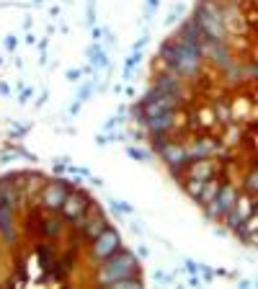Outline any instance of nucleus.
<instances>
[{"label":"nucleus","mask_w":258,"mask_h":289,"mask_svg":"<svg viewBox=\"0 0 258 289\" xmlns=\"http://www.w3.org/2000/svg\"><path fill=\"white\" fill-rule=\"evenodd\" d=\"M232 235L238 238L243 246H251V248H256V243H258V219H256V214L253 217H248L243 225H238L232 230Z\"/></svg>","instance_id":"f3484780"},{"label":"nucleus","mask_w":258,"mask_h":289,"mask_svg":"<svg viewBox=\"0 0 258 289\" xmlns=\"http://www.w3.org/2000/svg\"><path fill=\"white\" fill-rule=\"evenodd\" d=\"M13 160H18V150L10 145L8 153H0V165H8V163H13Z\"/></svg>","instance_id":"e433bc0d"},{"label":"nucleus","mask_w":258,"mask_h":289,"mask_svg":"<svg viewBox=\"0 0 258 289\" xmlns=\"http://www.w3.org/2000/svg\"><path fill=\"white\" fill-rule=\"evenodd\" d=\"M65 233V219L60 212H44L39 222V235L44 240H57Z\"/></svg>","instance_id":"2eb2a0df"},{"label":"nucleus","mask_w":258,"mask_h":289,"mask_svg":"<svg viewBox=\"0 0 258 289\" xmlns=\"http://www.w3.org/2000/svg\"><path fill=\"white\" fill-rule=\"evenodd\" d=\"M93 199L88 196V191L85 189H70L67 191V196H65V202H62V206H60V214H62V219L65 222H75V219H80L83 214H85V209H88V204H91Z\"/></svg>","instance_id":"9d476101"},{"label":"nucleus","mask_w":258,"mask_h":289,"mask_svg":"<svg viewBox=\"0 0 258 289\" xmlns=\"http://www.w3.org/2000/svg\"><path fill=\"white\" fill-rule=\"evenodd\" d=\"M152 88L158 90V93H163V96H173V98H181V101H184V96H186L184 80L178 78L176 73H171V70H163V73L155 75V78H152Z\"/></svg>","instance_id":"f8f14e48"},{"label":"nucleus","mask_w":258,"mask_h":289,"mask_svg":"<svg viewBox=\"0 0 258 289\" xmlns=\"http://www.w3.org/2000/svg\"><path fill=\"white\" fill-rule=\"evenodd\" d=\"M18 37H16V34H8V37H5V49L8 52H16V47H18Z\"/></svg>","instance_id":"a19ab883"},{"label":"nucleus","mask_w":258,"mask_h":289,"mask_svg":"<svg viewBox=\"0 0 258 289\" xmlns=\"http://www.w3.org/2000/svg\"><path fill=\"white\" fill-rule=\"evenodd\" d=\"M37 47H39V52H47V47H49V39L44 37L41 41H37Z\"/></svg>","instance_id":"603ef678"},{"label":"nucleus","mask_w":258,"mask_h":289,"mask_svg":"<svg viewBox=\"0 0 258 289\" xmlns=\"http://www.w3.org/2000/svg\"><path fill=\"white\" fill-rule=\"evenodd\" d=\"M34 93H37V90H34L31 85H24V88H18V103L21 106H26V103L34 98Z\"/></svg>","instance_id":"72a5a7b5"},{"label":"nucleus","mask_w":258,"mask_h":289,"mask_svg":"<svg viewBox=\"0 0 258 289\" xmlns=\"http://www.w3.org/2000/svg\"><path fill=\"white\" fill-rule=\"evenodd\" d=\"M145 137H147V134H145V129H142V126H137V129H132V132H127V140H134V142H140V140H145Z\"/></svg>","instance_id":"79ce46f5"},{"label":"nucleus","mask_w":258,"mask_h":289,"mask_svg":"<svg viewBox=\"0 0 258 289\" xmlns=\"http://www.w3.org/2000/svg\"><path fill=\"white\" fill-rule=\"evenodd\" d=\"M98 78H101V70H96L91 78H83V85H77V90H75V101H80V103H88L93 98V93H96V83H98Z\"/></svg>","instance_id":"412c9836"},{"label":"nucleus","mask_w":258,"mask_h":289,"mask_svg":"<svg viewBox=\"0 0 258 289\" xmlns=\"http://www.w3.org/2000/svg\"><path fill=\"white\" fill-rule=\"evenodd\" d=\"M256 204H258V202H256V196L245 194V191H243V194H238V199H235L232 209H230L225 217H222L220 222L225 225V230H227V233H232V230L238 227V225H243L245 219H248V217H253V214L258 212V206H256Z\"/></svg>","instance_id":"6e6552de"},{"label":"nucleus","mask_w":258,"mask_h":289,"mask_svg":"<svg viewBox=\"0 0 258 289\" xmlns=\"http://www.w3.org/2000/svg\"><path fill=\"white\" fill-rule=\"evenodd\" d=\"M186 284H188V287H199V284H201V279H199V276H196V274H188V279H186Z\"/></svg>","instance_id":"09e8293b"},{"label":"nucleus","mask_w":258,"mask_h":289,"mask_svg":"<svg viewBox=\"0 0 258 289\" xmlns=\"http://www.w3.org/2000/svg\"><path fill=\"white\" fill-rule=\"evenodd\" d=\"M181 114H178V109L176 111H163V114H155V117H145L142 119V129H145V134H152V132H171V134H176V129L181 126Z\"/></svg>","instance_id":"9b49d317"},{"label":"nucleus","mask_w":258,"mask_h":289,"mask_svg":"<svg viewBox=\"0 0 258 289\" xmlns=\"http://www.w3.org/2000/svg\"><path fill=\"white\" fill-rule=\"evenodd\" d=\"M24 173V196H37V191L41 189V183L47 181V176H44L41 170H21Z\"/></svg>","instance_id":"6ab92c4d"},{"label":"nucleus","mask_w":258,"mask_h":289,"mask_svg":"<svg viewBox=\"0 0 258 289\" xmlns=\"http://www.w3.org/2000/svg\"><path fill=\"white\" fill-rule=\"evenodd\" d=\"M199 279H201V284H209L212 279H215V269L207 266V263H199Z\"/></svg>","instance_id":"2f4dec72"},{"label":"nucleus","mask_w":258,"mask_h":289,"mask_svg":"<svg viewBox=\"0 0 258 289\" xmlns=\"http://www.w3.org/2000/svg\"><path fill=\"white\" fill-rule=\"evenodd\" d=\"M186 150H188V160H196V158H215L225 147H222V142L217 140V137L201 134V137H196L191 145H186Z\"/></svg>","instance_id":"4468645a"},{"label":"nucleus","mask_w":258,"mask_h":289,"mask_svg":"<svg viewBox=\"0 0 258 289\" xmlns=\"http://www.w3.org/2000/svg\"><path fill=\"white\" fill-rule=\"evenodd\" d=\"M73 225H75V227H73L75 235H80L83 240L91 243L96 235H101V233L109 227V217H106V212L101 209L96 202H91V204H88V209H85V214H83L80 219H75Z\"/></svg>","instance_id":"423d86ee"},{"label":"nucleus","mask_w":258,"mask_h":289,"mask_svg":"<svg viewBox=\"0 0 258 289\" xmlns=\"http://www.w3.org/2000/svg\"><path fill=\"white\" fill-rule=\"evenodd\" d=\"M29 5L31 8H39V5H44V0H29Z\"/></svg>","instance_id":"13d9d810"},{"label":"nucleus","mask_w":258,"mask_h":289,"mask_svg":"<svg viewBox=\"0 0 258 289\" xmlns=\"http://www.w3.org/2000/svg\"><path fill=\"white\" fill-rule=\"evenodd\" d=\"M220 163L215 158H196V160H188V165L184 168V176L181 178H201L207 181L212 176H220Z\"/></svg>","instance_id":"ddd939ff"},{"label":"nucleus","mask_w":258,"mask_h":289,"mask_svg":"<svg viewBox=\"0 0 258 289\" xmlns=\"http://www.w3.org/2000/svg\"><path fill=\"white\" fill-rule=\"evenodd\" d=\"M47 101H49V88H44L41 93H39V98H37V109H41Z\"/></svg>","instance_id":"37998d69"},{"label":"nucleus","mask_w":258,"mask_h":289,"mask_svg":"<svg viewBox=\"0 0 258 289\" xmlns=\"http://www.w3.org/2000/svg\"><path fill=\"white\" fill-rule=\"evenodd\" d=\"M70 163H73L70 155H62V158H57V160H54V165H52L54 176H65V173H67V165H70Z\"/></svg>","instance_id":"c756f323"},{"label":"nucleus","mask_w":258,"mask_h":289,"mask_svg":"<svg viewBox=\"0 0 258 289\" xmlns=\"http://www.w3.org/2000/svg\"><path fill=\"white\" fill-rule=\"evenodd\" d=\"M243 191L251 194V196H258V168H256V165H251V170L245 173V178H243Z\"/></svg>","instance_id":"bb28decb"},{"label":"nucleus","mask_w":258,"mask_h":289,"mask_svg":"<svg viewBox=\"0 0 258 289\" xmlns=\"http://www.w3.org/2000/svg\"><path fill=\"white\" fill-rule=\"evenodd\" d=\"M238 194H240V189L235 186V183L222 181L220 189H217V194L212 196V202L204 204V219H207V222H220V219L232 209V204H235V199H238Z\"/></svg>","instance_id":"20e7f679"},{"label":"nucleus","mask_w":258,"mask_h":289,"mask_svg":"<svg viewBox=\"0 0 258 289\" xmlns=\"http://www.w3.org/2000/svg\"><path fill=\"white\" fill-rule=\"evenodd\" d=\"M121 90H124V93H127L129 98H134V96H137V93H134V88H132V85H127V88H121Z\"/></svg>","instance_id":"6e6d98bb"},{"label":"nucleus","mask_w":258,"mask_h":289,"mask_svg":"<svg viewBox=\"0 0 258 289\" xmlns=\"http://www.w3.org/2000/svg\"><path fill=\"white\" fill-rule=\"evenodd\" d=\"M176 39L184 41V44H201V31H199V26L194 24L191 16L178 21V34H176Z\"/></svg>","instance_id":"a211bd4d"},{"label":"nucleus","mask_w":258,"mask_h":289,"mask_svg":"<svg viewBox=\"0 0 258 289\" xmlns=\"http://www.w3.org/2000/svg\"><path fill=\"white\" fill-rule=\"evenodd\" d=\"M158 158L163 160V165L168 168V173H171L173 178H178L181 181V176H184V168L188 165V150H186V145L184 142H178L176 137L171 142H168L160 153H158Z\"/></svg>","instance_id":"0eeeda50"},{"label":"nucleus","mask_w":258,"mask_h":289,"mask_svg":"<svg viewBox=\"0 0 258 289\" xmlns=\"http://www.w3.org/2000/svg\"><path fill=\"white\" fill-rule=\"evenodd\" d=\"M158 5H160V0H145V21H152Z\"/></svg>","instance_id":"c9c22d12"},{"label":"nucleus","mask_w":258,"mask_h":289,"mask_svg":"<svg viewBox=\"0 0 258 289\" xmlns=\"http://www.w3.org/2000/svg\"><path fill=\"white\" fill-rule=\"evenodd\" d=\"M220 183H222V178L220 176H212V178H207V183H204V189H201V194L196 196V204L199 206H204V204H209L212 202V196L217 194V189H220Z\"/></svg>","instance_id":"b1692460"},{"label":"nucleus","mask_w":258,"mask_h":289,"mask_svg":"<svg viewBox=\"0 0 258 289\" xmlns=\"http://www.w3.org/2000/svg\"><path fill=\"white\" fill-rule=\"evenodd\" d=\"M147 44H150V29H145V31L140 34V39L132 44V49H142V52H145V47H147Z\"/></svg>","instance_id":"4c0bfd02"},{"label":"nucleus","mask_w":258,"mask_h":289,"mask_svg":"<svg viewBox=\"0 0 258 289\" xmlns=\"http://www.w3.org/2000/svg\"><path fill=\"white\" fill-rule=\"evenodd\" d=\"M80 109H83V103H80V101H73L70 109H67V114H70V117H77V114H80Z\"/></svg>","instance_id":"c03bdc74"},{"label":"nucleus","mask_w":258,"mask_h":289,"mask_svg":"<svg viewBox=\"0 0 258 289\" xmlns=\"http://www.w3.org/2000/svg\"><path fill=\"white\" fill-rule=\"evenodd\" d=\"M101 37H104V26H91V39L101 41Z\"/></svg>","instance_id":"a18cd8bd"},{"label":"nucleus","mask_w":258,"mask_h":289,"mask_svg":"<svg viewBox=\"0 0 258 289\" xmlns=\"http://www.w3.org/2000/svg\"><path fill=\"white\" fill-rule=\"evenodd\" d=\"M0 96H10V85L5 80H0Z\"/></svg>","instance_id":"8fccbe9b"},{"label":"nucleus","mask_w":258,"mask_h":289,"mask_svg":"<svg viewBox=\"0 0 258 289\" xmlns=\"http://www.w3.org/2000/svg\"><path fill=\"white\" fill-rule=\"evenodd\" d=\"M121 246H124V240H121V233L114 227V225H109L101 235H96L91 240V246H88V256H91V263H93V269L101 263V261H106L111 253H116Z\"/></svg>","instance_id":"39448f33"},{"label":"nucleus","mask_w":258,"mask_h":289,"mask_svg":"<svg viewBox=\"0 0 258 289\" xmlns=\"http://www.w3.org/2000/svg\"><path fill=\"white\" fill-rule=\"evenodd\" d=\"M96 271H98V274H96V284H98V287H109L111 282L121 279V276H129V274L142 271V266H140L137 253L121 246L116 253H111L106 261H101V263L96 266Z\"/></svg>","instance_id":"f257e3e1"},{"label":"nucleus","mask_w":258,"mask_h":289,"mask_svg":"<svg viewBox=\"0 0 258 289\" xmlns=\"http://www.w3.org/2000/svg\"><path fill=\"white\" fill-rule=\"evenodd\" d=\"M137 258H140V261H142V258H150V248H147V246H140V248H137Z\"/></svg>","instance_id":"49530a36"},{"label":"nucleus","mask_w":258,"mask_h":289,"mask_svg":"<svg viewBox=\"0 0 258 289\" xmlns=\"http://www.w3.org/2000/svg\"><path fill=\"white\" fill-rule=\"evenodd\" d=\"M129 230H132L134 235H145V230H142V227H140L137 222H129Z\"/></svg>","instance_id":"3c124183"},{"label":"nucleus","mask_w":258,"mask_h":289,"mask_svg":"<svg viewBox=\"0 0 258 289\" xmlns=\"http://www.w3.org/2000/svg\"><path fill=\"white\" fill-rule=\"evenodd\" d=\"M65 80H70V83H80V80H83L80 67H70V70L65 73Z\"/></svg>","instance_id":"58836bf2"},{"label":"nucleus","mask_w":258,"mask_h":289,"mask_svg":"<svg viewBox=\"0 0 258 289\" xmlns=\"http://www.w3.org/2000/svg\"><path fill=\"white\" fill-rule=\"evenodd\" d=\"M29 129H31V124H24V126H21V124H10L8 137H10V140H18V137H24Z\"/></svg>","instance_id":"f704fd0d"},{"label":"nucleus","mask_w":258,"mask_h":289,"mask_svg":"<svg viewBox=\"0 0 258 289\" xmlns=\"http://www.w3.org/2000/svg\"><path fill=\"white\" fill-rule=\"evenodd\" d=\"M201 54H204V62L215 65L217 70H225L235 62L230 41H220V39H201Z\"/></svg>","instance_id":"1a4fd4ad"},{"label":"nucleus","mask_w":258,"mask_h":289,"mask_svg":"<svg viewBox=\"0 0 258 289\" xmlns=\"http://www.w3.org/2000/svg\"><path fill=\"white\" fill-rule=\"evenodd\" d=\"M70 189H75V181L65 178V176H57L54 181H44L41 189L37 191V196H34V204L41 212H60V206H62Z\"/></svg>","instance_id":"7ed1b4c3"},{"label":"nucleus","mask_w":258,"mask_h":289,"mask_svg":"<svg viewBox=\"0 0 258 289\" xmlns=\"http://www.w3.org/2000/svg\"><path fill=\"white\" fill-rule=\"evenodd\" d=\"M184 16H186V5H184V3H176V5L171 8V13H168L163 21H165V26H176Z\"/></svg>","instance_id":"cd10ccee"},{"label":"nucleus","mask_w":258,"mask_h":289,"mask_svg":"<svg viewBox=\"0 0 258 289\" xmlns=\"http://www.w3.org/2000/svg\"><path fill=\"white\" fill-rule=\"evenodd\" d=\"M88 181H91V186H98V189H104V178H98V176H88Z\"/></svg>","instance_id":"de8ad7c7"},{"label":"nucleus","mask_w":258,"mask_h":289,"mask_svg":"<svg viewBox=\"0 0 258 289\" xmlns=\"http://www.w3.org/2000/svg\"><path fill=\"white\" fill-rule=\"evenodd\" d=\"M0 70H3V57H0Z\"/></svg>","instance_id":"bf43d9fd"},{"label":"nucleus","mask_w":258,"mask_h":289,"mask_svg":"<svg viewBox=\"0 0 258 289\" xmlns=\"http://www.w3.org/2000/svg\"><path fill=\"white\" fill-rule=\"evenodd\" d=\"M191 18L201 31V39L230 41L225 21H222V3L220 0H196V5L191 10Z\"/></svg>","instance_id":"f03ea898"},{"label":"nucleus","mask_w":258,"mask_h":289,"mask_svg":"<svg viewBox=\"0 0 258 289\" xmlns=\"http://www.w3.org/2000/svg\"><path fill=\"white\" fill-rule=\"evenodd\" d=\"M212 114H215V119H217V124H232L235 119H232V106H230V101H217L215 103V109H212Z\"/></svg>","instance_id":"a878e982"},{"label":"nucleus","mask_w":258,"mask_h":289,"mask_svg":"<svg viewBox=\"0 0 258 289\" xmlns=\"http://www.w3.org/2000/svg\"><path fill=\"white\" fill-rule=\"evenodd\" d=\"M39 65H41V67L47 65V52H39Z\"/></svg>","instance_id":"4d7b16f0"},{"label":"nucleus","mask_w":258,"mask_h":289,"mask_svg":"<svg viewBox=\"0 0 258 289\" xmlns=\"http://www.w3.org/2000/svg\"><path fill=\"white\" fill-rule=\"evenodd\" d=\"M54 258H57V253H54L52 243H49V240H47V243H39V246H37V263H39V269L44 271V276L49 274Z\"/></svg>","instance_id":"aec40b11"},{"label":"nucleus","mask_w":258,"mask_h":289,"mask_svg":"<svg viewBox=\"0 0 258 289\" xmlns=\"http://www.w3.org/2000/svg\"><path fill=\"white\" fill-rule=\"evenodd\" d=\"M142 287H145V276H142V271L129 274V276H121V279H116V282L109 284V289H142Z\"/></svg>","instance_id":"5701e85b"},{"label":"nucleus","mask_w":258,"mask_h":289,"mask_svg":"<svg viewBox=\"0 0 258 289\" xmlns=\"http://www.w3.org/2000/svg\"><path fill=\"white\" fill-rule=\"evenodd\" d=\"M142 49H132L127 57H124V67H121V80H132V75H134V70L142 65Z\"/></svg>","instance_id":"4be33fe9"},{"label":"nucleus","mask_w":258,"mask_h":289,"mask_svg":"<svg viewBox=\"0 0 258 289\" xmlns=\"http://www.w3.org/2000/svg\"><path fill=\"white\" fill-rule=\"evenodd\" d=\"M124 153L132 158V160H137V163H152L155 160V153L150 147H140V145H127Z\"/></svg>","instance_id":"393cba45"},{"label":"nucleus","mask_w":258,"mask_h":289,"mask_svg":"<svg viewBox=\"0 0 258 289\" xmlns=\"http://www.w3.org/2000/svg\"><path fill=\"white\" fill-rule=\"evenodd\" d=\"M49 16L57 18V16H60V5H52V8H49Z\"/></svg>","instance_id":"5fc2aeb1"},{"label":"nucleus","mask_w":258,"mask_h":289,"mask_svg":"<svg viewBox=\"0 0 258 289\" xmlns=\"http://www.w3.org/2000/svg\"><path fill=\"white\" fill-rule=\"evenodd\" d=\"M184 271L199 276V261H194V258H184Z\"/></svg>","instance_id":"ea45409f"},{"label":"nucleus","mask_w":258,"mask_h":289,"mask_svg":"<svg viewBox=\"0 0 258 289\" xmlns=\"http://www.w3.org/2000/svg\"><path fill=\"white\" fill-rule=\"evenodd\" d=\"M152 282H155V284H160V287L173 284V274H168V271L158 269V271H152Z\"/></svg>","instance_id":"7c9ffc66"},{"label":"nucleus","mask_w":258,"mask_h":289,"mask_svg":"<svg viewBox=\"0 0 258 289\" xmlns=\"http://www.w3.org/2000/svg\"><path fill=\"white\" fill-rule=\"evenodd\" d=\"M109 206H111V212H116L119 217L134 214V206H132L129 202H121V199H109Z\"/></svg>","instance_id":"c85d7f7f"},{"label":"nucleus","mask_w":258,"mask_h":289,"mask_svg":"<svg viewBox=\"0 0 258 289\" xmlns=\"http://www.w3.org/2000/svg\"><path fill=\"white\" fill-rule=\"evenodd\" d=\"M85 26L88 29L96 26V0H88V5H85Z\"/></svg>","instance_id":"473e14b6"},{"label":"nucleus","mask_w":258,"mask_h":289,"mask_svg":"<svg viewBox=\"0 0 258 289\" xmlns=\"http://www.w3.org/2000/svg\"><path fill=\"white\" fill-rule=\"evenodd\" d=\"M26 44H37V37H34V34L31 31H26V39H24Z\"/></svg>","instance_id":"864d4df0"},{"label":"nucleus","mask_w":258,"mask_h":289,"mask_svg":"<svg viewBox=\"0 0 258 289\" xmlns=\"http://www.w3.org/2000/svg\"><path fill=\"white\" fill-rule=\"evenodd\" d=\"M85 60H91L88 65H91L93 70H109V67H111L109 49H106L101 41H91V47L85 49Z\"/></svg>","instance_id":"dca6fc26"}]
</instances>
